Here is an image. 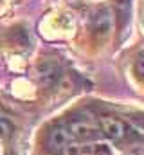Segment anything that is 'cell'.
Segmentation results:
<instances>
[{
  "mask_svg": "<svg viewBox=\"0 0 144 155\" xmlns=\"http://www.w3.org/2000/svg\"><path fill=\"white\" fill-rule=\"evenodd\" d=\"M67 126V130L70 132L72 139H79V141H94L99 137V130L90 123V119L83 116H74L67 123H63Z\"/></svg>",
  "mask_w": 144,
  "mask_h": 155,
  "instance_id": "7a4b0ae2",
  "label": "cell"
},
{
  "mask_svg": "<svg viewBox=\"0 0 144 155\" xmlns=\"http://www.w3.org/2000/svg\"><path fill=\"white\" fill-rule=\"evenodd\" d=\"M135 72H137V76L144 79V56H141L139 60H137V63H135Z\"/></svg>",
  "mask_w": 144,
  "mask_h": 155,
  "instance_id": "52a82bcc",
  "label": "cell"
},
{
  "mask_svg": "<svg viewBox=\"0 0 144 155\" xmlns=\"http://www.w3.org/2000/svg\"><path fill=\"white\" fill-rule=\"evenodd\" d=\"M72 141L74 139H72L70 132L67 130V126L63 123L54 124L49 130V134H47V146H49L51 152H56V153H63V150L70 144Z\"/></svg>",
  "mask_w": 144,
  "mask_h": 155,
  "instance_id": "3957f363",
  "label": "cell"
},
{
  "mask_svg": "<svg viewBox=\"0 0 144 155\" xmlns=\"http://www.w3.org/2000/svg\"><path fill=\"white\" fill-rule=\"evenodd\" d=\"M61 78V71L56 63H51V61H45V63H40L38 65V79L41 85L45 87H52L60 81Z\"/></svg>",
  "mask_w": 144,
  "mask_h": 155,
  "instance_id": "277c9868",
  "label": "cell"
},
{
  "mask_svg": "<svg viewBox=\"0 0 144 155\" xmlns=\"http://www.w3.org/2000/svg\"><path fill=\"white\" fill-rule=\"evenodd\" d=\"M65 155H110V150L103 144H69L65 150Z\"/></svg>",
  "mask_w": 144,
  "mask_h": 155,
  "instance_id": "5b68a950",
  "label": "cell"
},
{
  "mask_svg": "<svg viewBox=\"0 0 144 155\" xmlns=\"http://www.w3.org/2000/svg\"><path fill=\"white\" fill-rule=\"evenodd\" d=\"M133 121H135V124H139V128L144 132V116H135Z\"/></svg>",
  "mask_w": 144,
  "mask_h": 155,
  "instance_id": "ba28073f",
  "label": "cell"
},
{
  "mask_svg": "<svg viewBox=\"0 0 144 155\" xmlns=\"http://www.w3.org/2000/svg\"><path fill=\"white\" fill-rule=\"evenodd\" d=\"M11 132H13V124L5 117L0 116V137H9Z\"/></svg>",
  "mask_w": 144,
  "mask_h": 155,
  "instance_id": "8992f818",
  "label": "cell"
},
{
  "mask_svg": "<svg viewBox=\"0 0 144 155\" xmlns=\"http://www.w3.org/2000/svg\"><path fill=\"white\" fill-rule=\"evenodd\" d=\"M101 130L113 143H141L139 134L133 132L126 121L117 119V117H103L101 119Z\"/></svg>",
  "mask_w": 144,
  "mask_h": 155,
  "instance_id": "6da1fadb",
  "label": "cell"
}]
</instances>
